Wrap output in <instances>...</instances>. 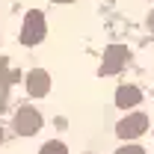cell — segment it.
I'll return each instance as SVG.
<instances>
[{"label":"cell","mask_w":154,"mask_h":154,"mask_svg":"<svg viewBox=\"0 0 154 154\" xmlns=\"http://www.w3.org/2000/svg\"><path fill=\"white\" fill-rule=\"evenodd\" d=\"M48 89H51V77L45 74V71H33V74L27 77V92H30L33 98L48 95Z\"/></svg>","instance_id":"cell-4"},{"label":"cell","mask_w":154,"mask_h":154,"mask_svg":"<svg viewBox=\"0 0 154 154\" xmlns=\"http://www.w3.org/2000/svg\"><path fill=\"white\" fill-rule=\"evenodd\" d=\"M0 142H3V131H0Z\"/></svg>","instance_id":"cell-8"},{"label":"cell","mask_w":154,"mask_h":154,"mask_svg":"<svg viewBox=\"0 0 154 154\" xmlns=\"http://www.w3.org/2000/svg\"><path fill=\"white\" fill-rule=\"evenodd\" d=\"M116 154H145V151H142L139 145H125V148H119Z\"/></svg>","instance_id":"cell-7"},{"label":"cell","mask_w":154,"mask_h":154,"mask_svg":"<svg viewBox=\"0 0 154 154\" xmlns=\"http://www.w3.org/2000/svg\"><path fill=\"white\" fill-rule=\"evenodd\" d=\"M151 30H154V18H151Z\"/></svg>","instance_id":"cell-9"},{"label":"cell","mask_w":154,"mask_h":154,"mask_svg":"<svg viewBox=\"0 0 154 154\" xmlns=\"http://www.w3.org/2000/svg\"><path fill=\"white\" fill-rule=\"evenodd\" d=\"M38 154H68V148H65L62 142H57V139H54V142H45Z\"/></svg>","instance_id":"cell-6"},{"label":"cell","mask_w":154,"mask_h":154,"mask_svg":"<svg viewBox=\"0 0 154 154\" xmlns=\"http://www.w3.org/2000/svg\"><path fill=\"white\" fill-rule=\"evenodd\" d=\"M38 128H42V116H38V110H33V107L18 110V116H15V134L30 136V134H36Z\"/></svg>","instance_id":"cell-2"},{"label":"cell","mask_w":154,"mask_h":154,"mask_svg":"<svg viewBox=\"0 0 154 154\" xmlns=\"http://www.w3.org/2000/svg\"><path fill=\"white\" fill-rule=\"evenodd\" d=\"M142 101V92L136 89V86H122L119 92H116V104L122 107V110H128V107H136Z\"/></svg>","instance_id":"cell-5"},{"label":"cell","mask_w":154,"mask_h":154,"mask_svg":"<svg viewBox=\"0 0 154 154\" xmlns=\"http://www.w3.org/2000/svg\"><path fill=\"white\" fill-rule=\"evenodd\" d=\"M128 48H110L107 57H104V65H101V74H116L125 62H128Z\"/></svg>","instance_id":"cell-3"},{"label":"cell","mask_w":154,"mask_h":154,"mask_svg":"<svg viewBox=\"0 0 154 154\" xmlns=\"http://www.w3.org/2000/svg\"><path fill=\"white\" fill-rule=\"evenodd\" d=\"M145 128H148V116L145 113H131L128 119L119 122L116 134L122 136V139H136L139 134H145Z\"/></svg>","instance_id":"cell-1"}]
</instances>
